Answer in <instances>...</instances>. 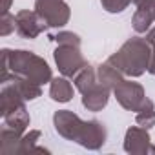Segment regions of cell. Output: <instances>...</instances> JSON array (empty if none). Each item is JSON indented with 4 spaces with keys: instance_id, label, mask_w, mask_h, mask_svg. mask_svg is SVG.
<instances>
[{
    "instance_id": "obj_23",
    "label": "cell",
    "mask_w": 155,
    "mask_h": 155,
    "mask_svg": "<svg viewBox=\"0 0 155 155\" xmlns=\"http://www.w3.org/2000/svg\"><path fill=\"white\" fill-rule=\"evenodd\" d=\"M148 73L155 75V46H151V58H150V66H148Z\"/></svg>"
},
{
    "instance_id": "obj_5",
    "label": "cell",
    "mask_w": 155,
    "mask_h": 155,
    "mask_svg": "<svg viewBox=\"0 0 155 155\" xmlns=\"http://www.w3.org/2000/svg\"><path fill=\"white\" fill-rule=\"evenodd\" d=\"M113 95L117 99V102L128 110V111H139L144 99H146V91L144 88L139 84V82H133V81H122L115 90H113Z\"/></svg>"
},
{
    "instance_id": "obj_8",
    "label": "cell",
    "mask_w": 155,
    "mask_h": 155,
    "mask_svg": "<svg viewBox=\"0 0 155 155\" xmlns=\"http://www.w3.org/2000/svg\"><path fill=\"white\" fill-rule=\"evenodd\" d=\"M124 151L131 155H144V153H155V146H151V137L146 128L142 126H131L126 131L124 137Z\"/></svg>"
},
{
    "instance_id": "obj_20",
    "label": "cell",
    "mask_w": 155,
    "mask_h": 155,
    "mask_svg": "<svg viewBox=\"0 0 155 155\" xmlns=\"http://www.w3.org/2000/svg\"><path fill=\"white\" fill-rule=\"evenodd\" d=\"M49 38L55 40L58 46H77V48H81V44H82L81 37L73 31H58L57 35H51Z\"/></svg>"
},
{
    "instance_id": "obj_22",
    "label": "cell",
    "mask_w": 155,
    "mask_h": 155,
    "mask_svg": "<svg viewBox=\"0 0 155 155\" xmlns=\"http://www.w3.org/2000/svg\"><path fill=\"white\" fill-rule=\"evenodd\" d=\"M133 0H101L102 8L108 11V13H122Z\"/></svg>"
},
{
    "instance_id": "obj_6",
    "label": "cell",
    "mask_w": 155,
    "mask_h": 155,
    "mask_svg": "<svg viewBox=\"0 0 155 155\" xmlns=\"http://www.w3.org/2000/svg\"><path fill=\"white\" fill-rule=\"evenodd\" d=\"M53 126H55V131L60 137H64L66 140H75L77 142L81 137L84 120L69 110H58L53 115Z\"/></svg>"
},
{
    "instance_id": "obj_9",
    "label": "cell",
    "mask_w": 155,
    "mask_h": 155,
    "mask_svg": "<svg viewBox=\"0 0 155 155\" xmlns=\"http://www.w3.org/2000/svg\"><path fill=\"white\" fill-rule=\"evenodd\" d=\"M106 139H108L106 126L101 120L91 119V120H84L81 137H79L77 142H79L82 148H86V150H101L106 144Z\"/></svg>"
},
{
    "instance_id": "obj_1",
    "label": "cell",
    "mask_w": 155,
    "mask_h": 155,
    "mask_svg": "<svg viewBox=\"0 0 155 155\" xmlns=\"http://www.w3.org/2000/svg\"><path fill=\"white\" fill-rule=\"evenodd\" d=\"M15 73L18 77H24L28 81H33L37 84H48L53 79V73L49 64L35 55L33 51L26 49H2V68H0V77Z\"/></svg>"
},
{
    "instance_id": "obj_26",
    "label": "cell",
    "mask_w": 155,
    "mask_h": 155,
    "mask_svg": "<svg viewBox=\"0 0 155 155\" xmlns=\"http://www.w3.org/2000/svg\"><path fill=\"white\" fill-rule=\"evenodd\" d=\"M140 2H142V0H133V4H135V6H137V4H140Z\"/></svg>"
},
{
    "instance_id": "obj_16",
    "label": "cell",
    "mask_w": 155,
    "mask_h": 155,
    "mask_svg": "<svg viewBox=\"0 0 155 155\" xmlns=\"http://www.w3.org/2000/svg\"><path fill=\"white\" fill-rule=\"evenodd\" d=\"M29 122H31V119H29V113H28L26 106H20V108H17L15 111L4 115V126L13 128V130H17V131L22 133V135L26 133Z\"/></svg>"
},
{
    "instance_id": "obj_14",
    "label": "cell",
    "mask_w": 155,
    "mask_h": 155,
    "mask_svg": "<svg viewBox=\"0 0 155 155\" xmlns=\"http://www.w3.org/2000/svg\"><path fill=\"white\" fill-rule=\"evenodd\" d=\"M97 81L101 84H104L106 88H110L111 91L124 81V75L110 62H104L97 68Z\"/></svg>"
},
{
    "instance_id": "obj_2",
    "label": "cell",
    "mask_w": 155,
    "mask_h": 155,
    "mask_svg": "<svg viewBox=\"0 0 155 155\" xmlns=\"http://www.w3.org/2000/svg\"><path fill=\"white\" fill-rule=\"evenodd\" d=\"M151 58V44L142 37L128 38L117 53H113L108 62L113 64L126 77H140L148 71Z\"/></svg>"
},
{
    "instance_id": "obj_15",
    "label": "cell",
    "mask_w": 155,
    "mask_h": 155,
    "mask_svg": "<svg viewBox=\"0 0 155 155\" xmlns=\"http://www.w3.org/2000/svg\"><path fill=\"white\" fill-rule=\"evenodd\" d=\"M20 139H22V133H18L13 128L4 126L0 130V153L2 155H18Z\"/></svg>"
},
{
    "instance_id": "obj_11",
    "label": "cell",
    "mask_w": 155,
    "mask_h": 155,
    "mask_svg": "<svg viewBox=\"0 0 155 155\" xmlns=\"http://www.w3.org/2000/svg\"><path fill=\"white\" fill-rule=\"evenodd\" d=\"M110 88H106L104 84L97 82L91 90H88L86 93H82V106L88 111H101L102 108H106L108 101H110Z\"/></svg>"
},
{
    "instance_id": "obj_3",
    "label": "cell",
    "mask_w": 155,
    "mask_h": 155,
    "mask_svg": "<svg viewBox=\"0 0 155 155\" xmlns=\"http://www.w3.org/2000/svg\"><path fill=\"white\" fill-rule=\"evenodd\" d=\"M35 11L49 28H64L71 17V9L64 0H35Z\"/></svg>"
},
{
    "instance_id": "obj_24",
    "label": "cell",
    "mask_w": 155,
    "mask_h": 155,
    "mask_svg": "<svg viewBox=\"0 0 155 155\" xmlns=\"http://www.w3.org/2000/svg\"><path fill=\"white\" fill-rule=\"evenodd\" d=\"M146 40H148L151 46H155V28H151V29L146 33Z\"/></svg>"
},
{
    "instance_id": "obj_18",
    "label": "cell",
    "mask_w": 155,
    "mask_h": 155,
    "mask_svg": "<svg viewBox=\"0 0 155 155\" xmlns=\"http://www.w3.org/2000/svg\"><path fill=\"white\" fill-rule=\"evenodd\" d=\"M135 120H137L139 126H142V128H146V130H150V128L155 126V104H153L151 99H148V97L144 99L140 110L137 111Z\"/></svg>"
},
{
    "instance_id": "obj_21",
    "label": "cell",
    "mask_w": 155,
    "mask_h": 155,
    "mask_svg": "<svg viewBox=\"0 0 155 155\" xmlns=\"http://www.w3.org/2000/svg\"><path fill=\"white\" fill-rule=\"evenodd\" d=\"M13 31H17V17L11 13H2V18H0V35L8 37Z\"/></svg>"
},
{
    "instance_id": "obj_25",
    "label": "cell",
    "mask_w": 155,
    "mask_h": 155,
    "mask_svg": "<svg viewBox=\"0 0 155 155\" xmlns=\"http://www.w3.org/2000/svg\"><path fill=\"white\" fill-rule=\"evenodd\" d=\"M11 2H13V0H2V13H9Z\"/></svg>"
},
{
    "instance_id": "obj_10",
    "label": "cell",
    "mask_w": 155,
    "mask_h": 155,
    "mask_svg": "<svg viewBox=\"0 0 155 155\" xmlns=\"http://www.w3.org/2000/svg\"><path fill=\"white\" fill-rule=\"evenodd\" d=\"M2 90H0V115H8L11 111H15L17 108L24 106V99L20 95V91L17 90V86L13 84V81H4Z\"/></svg>"
},
{
    "instance_id": "obj_13",
    "label": "cell",
    "mask_w": 155,
    "mask_h": 155,
    "mask_svg": "<svg viewBox=\"0 0 155 155\" xmlns=\"http://www.w3.org/2000/svg\"><path fill=\"white\" fill-rule=\"evenodd\" d=\"M49 97L55 102H69L73 99V86L68 81V77H57L49 82Z\"/></svg>"
},
{
    "instance_id": "obj_19",
    "label": "cell",
    "mask_w": 155,
    "mask_h": 155,
    "mask_svg": "<svg viewBox=\"0 0 155 155\" xmlns=\"http://www.w3.org/2000/svg\"><path fill=\"white\" fill-rule=\"evenodd\" d=\"M38 139H40V131H38V130H29L28 133H24V135H22V139H20L18 155H24V153H33V150L37 148Z\"/></svg>"
},
{
    "instance_id": "obj_7",
    "label": "cell",
    "mask_w": 155,
    "mask_h": 155,
    "mask_svg": "<svg viewBox=\"0 0 155 155\" xmlns=\"http://www.w3.org/2000/svg\"><path fill=\"white\" fill-rule=\"evenodd\" d=\"M15 17H17V33H18L22 38H28V40L37 38L38 35H42V33L49 28L48 22H46L37 11L22 9V11H18Z\"/></svg>"
},
{
    "instance_id": "obj_17",
    "label": "cell",
    "mask_w": 155,
    "mask_h": 155,
    "mask_svg": "<svg viewBox=\"0 0 155 155\" xmlns=\"http://www.w3.org/2000/svg\"><path fill=\"white\" fill-rule=\"evenodd\" d=\"M97 82H99V81H97V69H95L93 66H90V64H86L79 73L73 77V84H75V88L79 90L81 93H86V91L91 90Z\"/></svg>"
},
{
    "instance_id": "obj_12",
    "label": "cell",
    "mask_w": 155,
    "mask_h": 155,
    "mask_svg": "<svg viewBox=\"0 0 155 155\" xmlns=\"http://www.w3.org/2000/svg\"><path fill=\"white\" fill-rule=\"evenodd\" d=\"M155 22L153 13H151V6H150V0H142L140 4H137V11L131 18V26L137 33H148L150 26Z\"/></svg>"
},
{
    "instance_id": "obj_4",
    "label": "cell",
    "mask_w": 155,
    "mask_h": 155,
    "mask_svg": "<svg viewBox=\"0 0 155 155\" xmlns=\"http://www.w3.org/2000/svg\"><path fill=\"white\" fill-rule=\"evenodd\" d=\"M53 57H55V64H57L58 71L64 77H68V79L75 77L88 64L81 53V48H77V46H58L55 49Z\"/></svg>"
}]
</instances>
